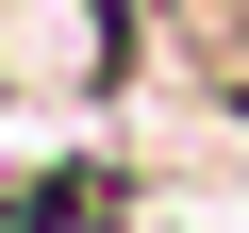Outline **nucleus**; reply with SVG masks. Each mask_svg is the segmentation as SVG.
I'll return each mask as SVG.
<instances>
[{"mask_svg": "<svg viewBox=\"0 0 249 233\" xmlns=\"http://www.w3.org/2000/svg\"><path fill=\"white\" fill-rule=\"evenodd\" d=\"M0 233H100V183H17Z\"/></svg>", "mask_w": 249, "mask_h": 233, "instance_id": "f03ea898", "label": "nucleus"}, {"mask_svg": "<svg viewBox=\"0 0 249 233\" xmlns=\"http://www.w3.org/2000/svg\"><path fill=\"white\" fill-rule=\"evenodd\" d=\"M116 0H17V83H67V100H100L116 83Z\"/></svg>", "mask_w": 249, "mask_h": 233, "instance_id": "f257e3e1", "label": "nucleus"}]
</instances>
